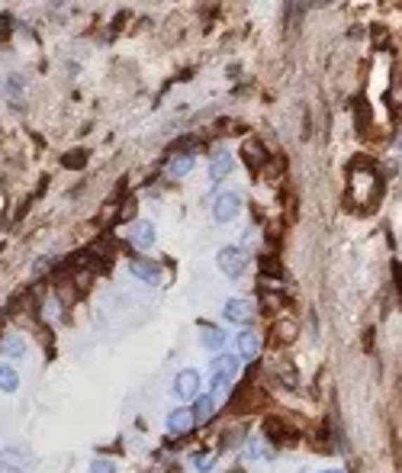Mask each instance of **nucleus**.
I'll list each match as a JSON object with an SVG mask.
<instances>
[{
  "instance_id": "3",
  "label": "nucleus",
  "mask_w": 402,
  "mask_h": 473,
  "mask_svg": "<svg viewBox=\"0 0 402 473\" xmlns=\"http://www.w3.org/2000/svg\"><path fill=\"white\" fill-rule=\"evenodd\" d=\"M129 271L136 280L148 283V287H161L164 283V271H161V264H155V261H145V258H132L129 261Z\"/></svg>"
},
{
  "instance_id": "16",
  "label": "nucleus",
  "mask_w": 402,
  "mask_h": 473,
  "mask_svg": "<svg viewBox=\"0 0 402 473\" xmlns=\"http://www.w3.org/2000/svg\"><path fill=\"white\" fill-rule=\"evenodd\" d=\"M193 467H197L200 473H209L216 467V454L213 451H197V458H193Z\"/></svg>"
},
{
  "instance_id": "17",
  "label": "nucleus",
  "mask_w": 402,
  "mask_h": 473,
  "mask_svg": "<svg viewBox=\"0 0 402 473\" xmlns=\"http://www.w3.org/2000/svg\"><path fill=\"white\" fill-rule=\"evenodd\" d=\"M91 473H116V464H113V460L100 458V460H93V464H91Z\"/></svg>"
},
{
  "instance_id": "7",
  "label": "nucleus",
  "mask_w": 402,
  "mask_h": 473,
  "mask_svg": "<svg viewBox=\"0 0 402 473\" xmlns=\"http://www.w3.org/2000/svg\"><path fill=\"white\" fill-rule=\"evenodd\" d=\"M232 168H235L232 152H228V148H216L213 158H209V177H213V181H222V177L232 174Z\"/></svg>"
},
{
  "instance_id": "6",
  "label": "nucleus",
  "mask_w": 402,
  "mask_h": 473,
  "mask_svg": "<svg viewBox=\"0 0 402 473\" xmlns=\"http://www.w3.org/2000/svg\"><path fill=\"white\" fill-rule=\"evenodd\" d=\"M258 351H261L258 332H254V328H242V332L235 335V358L238 361H251Z\"/></svg>"
},
{
  "instance_id": "2",
  "label": "nucleus",
  "mask_w": 402,
  "mask_h": 473,
  "mask_svg": "<svg viewBox=\"0 0 402 473\" xmlns=\"http://www.w3.org/2000/svg\"><path fill=\"white\" fill-rule=\"evenodd\" d=\"M238 209H242V197H238L235 190H226V193H219V197L213 200V219L219 222V226H226V222L235 219Z\"/></svg>"
},
{
  "instance_id": "15",
  "label": "nucleus",
  "mask_w": 402,
  "mask_h": 473,
  "mask_svg": "<svg viewBox=\"0 0 402 473\" xmlns=\"http://www.w3.org/2000/svg\"><path fill=\"white\" fill-rule=\"evenodd\" d=\"M20 389V374L10 364H0V393H16Z\"/></svg>"
},
{
  "instance_id": "8",
  "label": "nucleus",
  "mask_w": 402,
  "mask_h": 473,
  "mask_svg": "<svg viewBox=\"0 0 402 473\" xmlns=\"http://www.w3.org/2000/svg\"><path fill=\"white\" fill-rule=\"evenodd\" d=\"M222 313H226V319H228V322H248V319H251V313H254V306H251L248 299L232 297V299L226 303V309H222Z\"/></svg>"
},
{
  "instance_id": "18",
  "label": "nucleus",
  "mask_w": 402,
  "mask_h": 473,
  "mask_svg": "<svg viewBox=\"0 0 402 473\" xmlns=\"http://www.w3.org/2000/svg\"><path fill=\"white\" fill-rule=\"evenodd\" d=\"M245 458H248V460H258V458H264V444H261V441H251L248 448H245Z\"/></svg>"
},
{
  "instance_id": "5",
  "label": "nucleus",
  "mask_w": 402,
  "mask_h": 473,
  "mask_svg": "<svg viewBox=\"0 0 402 473\" xmlns=\"http://www.w3.org/2000/svg\"><path fill=\"white\" fill-rule=\"evenodd\" d=\"M197 393H200V374L193 367H187V370H181V374L174 377V396L183 399V403H193Z\"/></svg>"
},
{
  "instance_id": "19",
  "label": "nucleus",
  "mask_w": 402,
  "mask_h": 473,
  "mask_svg": "<svg viewBox=\"0 0 402 473\" xmlns=\"http://www.w3.org/2000/svg\"><path fill=\"white\" fill-rule=\"evenodd\" d=\"M319 473H344V470H319Z\"/></svg>"
},
{
  "instance_id": "12",
  "label": "nucleus",
  "mask_w": 402,
  "mask_h": 473,
  "mask_svg": "<svg viewBox=\"0 0 402 473\" xmlns=\"http://www.w3.org/2000/svg\"><path fill=\"white\" fill-rule=\"evenodd\" d=\"M0 351L7 361H23L26 358V338L23 335H7L0 342Z\"/></svg>"
},
{
  "instance_id": "11",
  "label": "nucleus",
  "mask_w": 402,
  "mask_h": 473,
  "mask_svg": "<svg viewBox=\"0 0 402 473\" xmlns=\"http://www.w3.org/2000/svg\"><path fill=\"white\" fill-rule=\"evenodd\" d=\"M167 428H171L174 435H187L190 428H193V415H190L187 406H181V409H174V413L167 415Z\"/></svg>"
},
{
  "instance_id": "9",
  "label": "nucleus",
  "mask_w": 402,
  "mask_h": 473,
  "mask_svg": "<svg viewBox=\"0 0 402 473\" xmlns=\"http://www.w3.org/2000/svg\"><path fill=\"white\" fill-rule=\"evenodd\" d=\"M132 242H136V248H152L155 245V222H148V219L132 222Z\"/></svg>"
},
{
  "instance_id": "13",
  "label": "nucleus",
  "mask_w": 402,
  "mask_h": 473,
  "mask_svg": "<svg viewBox=\"0 0 402 473\" xmlns=\"http://www.w3.org/2000/svg\"><path fill=\"white\" fill-rule=\"evenodd\" d=\"M200 342H203V348H209V351H222V344H226V332H222L219 325H203V328H200Z\"/></svg>"
},
{
  "instance_id": "10",
  "label": "nucleus",
  "mask_w": 402,
  "mask_h": 473,
  "mask_svg": "<svg viewBox=\"0 0 402 473\" xmlns=\"http://www.w3.org/2000/svg\"><path fill=\"white\" fill-rule=\"evenodd\" d=\"M213 413H216V396H209V393H206V396L193 399V409H190V415H193V425H197V422H209V419H213Z\"/></svg>"
},
{
  "instance_id": "1",
  "label": "nucleus",
  "mask_w": 402,
  "mask_h": 473,
  "mask_svg": "<svg viewBox=\"0 0 402 473\" xmlns=\"http://www.w3.org/2000/svg\"><path fill=\"white\" fill-rule=\"evenodd\" d=\"M216 264H219V271L228 280H238V277L245 274V267H248V252L238 248V245H226V248H219V254H216Z\"/></svg>"
},
{
  "instance_id": "14",
  "label": "nucleus",
  "mask_w": 402,
  "mask_h": 473,
  "mask_svg": "<svg viewBox=\"0 0 402 473\" xmlns=\"http://www.w3.org/2000/svg\"><path fill=\"white\" fill-rule=\"evenodd\" d=\"M193 164H197V158H193V155H187V152L177 155V158L167 164V177H174V181H177V177H187L190 171H193Z\"/></svg>"
},
{
  "instance_id": "4",
  "label": "nucleus",
  "mask_w": 402,
  "mask_h": 473,
  "mask_svg": "<svg viewBox=\"0 0 402 473\" xmlns=\"http://www.w3.org/2000/svg\"><path fill=\"white\" fill-rule=\"evenodd\" d=\"M209 370H213L216 380L222 383H232L238 380V370H242V361L235 358V354H216L213 361H209Z\"/></svg>"
}]
</instances>
